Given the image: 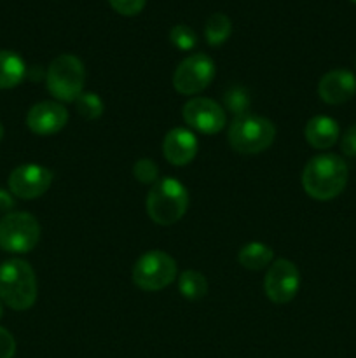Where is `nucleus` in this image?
I'll use <instances>...</instances> for the list:
<instances>
[{"instance_id":"nucleus-1","label":"nucleus","mask_w":356,"mask_h":358,"mask_svg":"<svg viewBox=\"0 0 356 358\" xmlns=\"http://www.w3.org/2000/svg\"><path fill=\"white\" fill-rule=\"evenodd\" d=\"M348 177V164L341 156L318 154L304 166L302 187L309 198L316 201H330L344 191Z\"/></svg>"},{"instance_id":"nucleus-2","label":"nucleus","mask_w":356,"mask_h":358,"mask_svg":"<svg viewBox=\"0 0 356 358\" xmlns=\"http://www.w3.org/2000/svg\"><path fill=\"white\" fill-rule=\"evenodd\" d=\"M0 301L10 310H30L37 301V278L27 261L10 259L0 264Z\"/></svg>"},{"instance_id":"nucleus-3","label":"nucleus","mask_w":356,"mask_h":358,"mask_svg":"<svg viewBox=\"0 0 356 358\" xmlns=\"http://www.w3.org/2000/svg\"><path fill=\"white\" fill-rule=\"evenodd\" d=\"M147 213L157 226H173L188 208V192L173 177L159 178L147 194Z\"/></svg>"},{"instance_id":"nucleus-4","label":"nucleus","mask_w":356,"mask_h":358,"mask_svg":"<svg viewBox=\"0 0 356 358\" xmlns=\"http://www.w3.org/2000/svg\"><path fill=\"white\" fill-rule=\"evenodd\" d=\"M227 138L236 152L260 154L274 142L276 126L267 117L244 114L241 117H234L227 131Z\"/></svg>"},{"instance_id":"nucleus-5","label":"nucleus","mask_w":356,"mask_h":358,"mask_svg":"<svg viewBox=\"0 0 356 358\" xmlns=\"http://www.w3.org/2000/svg\"><path fill=\"white\" fill-rule=\"evenodd\" d=\"M86 70L84 63L73 55H59L49 65L45 72L47 91L58 101H75L84 93Z\"/></svg>"},{"instance_id":"nucleus-6","label":"nucleus","mask_w":356,"mask_h":358,"mask_svg":"<svg viewBox=\"0 0 356 358\" xmlns=\"http://www.w3.org/2000/svg\"><path fill=\"white\" fill-rule=\"evenodd\" d=\"M177 262L170 254L150 250L133 266V283L145 292H157L171 285L177 280Z\"/></svg>"},{"instance_id":"nucleus-7","label":"nucleus","mask_w":356,"mask_h":358,"mask_svg":"<svg viewBox=\"0 0 356 358\" xmlns=\"http://www.w3.org/2000/svg\"><path fill=\"white\" fill-rule=\"evenodd\" d=\"M40 226L31 213L13 212L0 220V248L10 254H27L37 247Z\"/></svg>"},{"instance_id":"nucleus-8","label":"nucleus","mask_w":356,"mask_h":358,"mask_svg":"<svg viewBox=\"0 0 356 358\" xmlns=\"http://www.w3.org/2000/svg\"><path fill=\"white\" fill-rule=\"evenodd\" d=\"M215 77V63L209 56L198 52L185 58L173 73V87L180 94H198L212 84Z\"/></svg>"},{"instance_id":"nucleus-9","label":"nucleus","mask_w":356,"mask_h":358,"mask_svg":"<svg viewBox=\"0 0 356 358\" xmlns=\"http://www.w3.org/2000/svg\"><path fill=\"white\" fill-rule=\"evenodd\" d=\"M300 289V273L288 259H276L271 262L264 278L265 296L274 304H286L297 296Z\"/></svg>"},{"instance_id":"nucleus-10","label":"nucleus","mask_w":356,"mask_h":358,"mask_svg":"<svg viewBox=\"0 0 356 358\" xmlns=\"http://www.w3.org/2000/svg\"><path fill=\"white\" fill-rule=\"evenodd\" d=\"M181 115L192 129L205 133V135H215V133L222 131L227 121L223 108L216 101L205 96L191 98L184 105Z\"/></svg>"},{"instance_id":"nucleus-11","label":"nucleus","mask_w":356,"mask_h":358,"mask_svg":"<svg viewBox=\"0 0 356 358\" xmlns=\"http://www.w3.org/2000/svg\"><path fill=\"white\" fill-rule=\"evenodd\" d=\"M52 184V173L40 164H21L9 175V189L16 198H40Z\"/></svg>"},{"instance_id":"nucleus-12","label":"nucleus","mask_w":356,"mask_h":358,"mask_svg":"<svg viewBox=\"0 0 356 358\" xmlns=\"http://www.w3.org/2000/svg\"><path fill=\"white\" fill-rule=\"evenodd\" d=\"M68 122V112L59 101H38L28 110L27 126L35 135H54Z\"/></svg>"},{"instance_id":"nucleus-13","label":"nucleus","mask_w":356,"mask_h":358,"mask_svg":"<svg viewBox=\"0 0 356 358\" xmlns=\"http://www.w3.org/2000/svg\"><path fill=\"white\" fill-rule=\"evenodd\" d=\"M318 94L328 105H342L356 94V76L346 69L325 73L318 84Z\"/></svg>"},{"instance_id":"nucleus-14","label":"nucleus","mask_w":356,"mask_h":358,"mask_svg":"<svg viewBox=\"0 0 356 358\" xmlns=\"http://www.w3.org/2000/svg\"><path fill=\"white\" fill-rule=\"evenodd\" d=\"M198 147V138L191 129L175 128L164 136L163 154L173 166H185L195 157Z\"/></svg>"},{"instance_id":"nucleus-15","label":"nucleus","mask_w":356,"mask_h":358,"mask_svg":"<svg viewBox=\"0 0 356 358\" xmlns=\"http://www.w3.org/2000/svg\"><path fill=\"white\" fill-rule=\"evenodd\" d=\"M339 135H341V129H339L337 121L328 115H314L304 128V136H306L307 143L318 150H327L335 145Z\"/></svg>"},{"instance_id":"nucleus-16","label":"nucleus","mask_w":356,"mask_h":358,"mask_svg":"<svg viewBox=\"0 0 356 358\" xmlns=\"http://www.w3.org/2000/svg\"><path fill=\"white\" fill-rule=\"evenodd\" d=\"M27 76L23 58L13 51H0V90H10Z\"/></svg>"},{"instance_id":"nucleus-17","label":"nucleus","mask_w":356,"mask_h":358,"mask_svg":"<svg viewBox=\"0 0 356 358\" xmlns=\"http://www.w3.org/2000/svg\"><path fill=\"white\" fill-rule=\"evenodd\" d=\"M272 259H274L272 248L269 245L260 243V241H251V243L244 245L237 254L239 264L250 271H260V269L267 268Z\"/></svg>"},{"instance_id":"nucleus-18","label":"nucleus","mask_w":356,"mask_h":358,"mask_svg":"<svg viewBox=\"0 0 356 358\" xmlns=\"http://www.w3.org/2000/svg\"><path fill=\"white\" fill-rule=\"evenodd\" d=\"M230 34H232V21L227 14L215 13L206 20L205 35L208 44L213 45V48L222 45L230 37Z\"/></svg>"},{"instance_id":"nucleus-19","label":"nucleus","mask_w":356,"mask_h":358,"mask_svg":"<svg viewBox=\"0 0 356 358\" xmlns=\"http://www.w3.org/2000/svg\"><path fill=\"white\" fill-rule=\"evenodd\" d=\"M178 290L188 301H199L208 294V282L199 271H184L178 278Z\"/></svg>"},{"instance_id":"nucleus-20","label":"nucleus","mask_w":356,"mask_h":358,"mask_svg":"<svg viewBox=\"0 0 356 358\" xmlns=\"http://www.w3.org/2000/svg\"><path fill=\"white\" fill-rule=\"evenodd\" d=\"M73 103H75L77 114L86 121H94V119L101 117L105 110L103 100L96 93H82Z\"/></svg>"},{"instance_id":"nucleus-21","label":"nucleus","mask_w":356,"mask_h":358,"mask_svg":"<svg viewBox=\"0 0 356 358\" xmlns=\"http://www.w3.org/2000/svg\"><path fill=\"white\" fill-rule=\"evenodd\" d=\"M223 103H225V108L234 117H241V115L248 114V108H250V94H248V91L244 87L234 86L225 91V94H223Z\"/></svg>"},{"instance_id":"nucleus-22","label":"nucleus","mask_w":356,"mask_h":358,"mask_svg":"<svg viewBox=\"0 0 356 358\" xmlns=\"http://www.w3.org/2000/svg\"><path fill=\"white\" fill-rule=\"evenodd\" d=\"M170 41L180 51H191L198 44V35L187 24H177V27L171 28Z\"/></svg>"},{"instance_id":"nucleus-23","label":"nucleus","mask_w":356,"mask_h":358,"mask_svg":"<svg viewBox=\"0 0 356 358\" xmlns=\"http://www.w3.org/2000/svg\"><path fill=\"white\" fill-rule=\"evenodd\" d=\"M133 175L142 184L154 185L159 180V168L152 159H138L133 166Z\"/></svg>"},{"instance_id":"nucleus-24","label":"nucleus","mask_w":356,"mask_h":358,"mask_svg":"<svg viewBox=\"0 0 356 358\" xmlns=\"http://www.w3.org/2000/svg\"><path fill=\"white\" fill-rule=\"evenodd\" d=\"M147 0H108L112 9L122 16H136L143 10Z\"/></svg>"},{"instance_id":"nucleus-25","label":"nucleus","mask_w":356,"mask_h":358,"mask_svg":"<svg viewBox=\"0 0 356 358\" xmlns=\"http://www.w3.org/2000/svg\"><path fill=\"white\" fill-rule=\"evenodd\" d=\"M341 150L344 156L356 157V124L349 126L341 138Z\"/></svg>"},{"instance_id":"nucleus-26","label":"nucleus","mask_w":356,"mask_h":358,"mask_svg":"<svg viewBox=\"0 0 356 358\" xmlns=\"http://www.w3.org/2000/svg\"><path fill=\"white\" fill-rule=\"evenodd\" d=\"M16 353V341L7 329L0 327V358H13Z\"/></svg>"},{"instance_id":"nucleus-27","label":"nucleus","mask_w":356,"mask_h":358,"mask_svg":"<svg viewBox=\"0 0 356 358\" xmlns=\"http://www.w3.org/2000/svg\"><path fill=\"white\" fill-rule=\"evenodd\" d=\"M14 206V199L9 192L0 191V212H7Z\"/></svg>"},{"instance_id":"nucleus-28","label":"nucleus","mask_w":356,"mask_h":358,"mask_svg":"<svg viewBox=\"0 0 356 358\" xmlns=\"http://www.w3.org/2000/svg\"><path fill=\"white\" fill-rule=\"evenodd\" d=\"M3 138V126H2V122H0V140Z\"/></svg>"},{"instance_id":"nucleus-29","label":"nucleus","mask_w":356,"mask_h":358,"mask_svg":"<svg viewBox=\"0 0 356 358\" xmlns=\"http://www.w3.org/2000/svg\"><path fill=\"white\" fill-rule=\"evenodd\" d=\"M2 315H3V303L0 301V318H2Z\"/></svg>"},{"instance_id":"nucleus-30","label":"nucleus","mask_w":356,"mask_h":358,"mask_svg":"<svg viewBox=\"0 0 356 358\" xmlns=\"http://www.w3.org/2000/svg\"><path fill=\"white\" fill-rule=\"evenodd\" d=\"M351 2H353V3H356V0H351Z\"/></svg>"}]
</instances>
